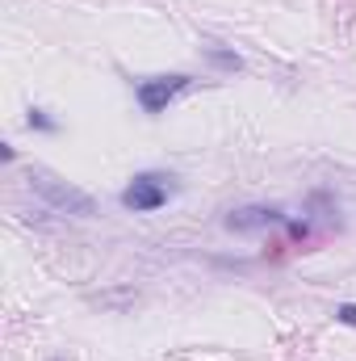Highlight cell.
Listing matches in <instances>:
<instances>
[{"label":"cell","instance_id":"9c48e42d","mask_svg":"<svg viewBox=\"0 0 356 361\" xmlns=\"http://www.w3.org/2000/svg\"><path fill=\"white\" fill-rule=\"evenodd\" d=\"M0 160H4V164H13V160H17V147H13V143H4V147H0Z\"/></svg>","mask_w":356,"mask_h":361},{"label":"cell","instance_id":"6da1fadb","mask_svg":"<svg viewBox=\"0 0 356 361\" xmlns=\"http://www.w3.org/2000/svg\"><path fill=\"white\" fill-rule=\"evenodd\" d=\"M30 189H34L51 210H59V214H76V219H92V214H96V202H92L84 189H76V185H68V180L51 177V173H42V169L30 173Z\"/></svg>","mask_w":356,"mask_h":361},{"label":"cell","instance_id":"3957f363","mask_svg":"<svg viewBox=\"0 0 356 361\" xmlns=\"http://www.w3.org/2000/svg\"><path fill=\"white\" fill-rule=\"evenodd\" d=\"M184 89H189V76H184V72H172V76L139 80V85H134V97H139V105H143L147 114H164V109H168V101L180 97Z\"/></svg>","mask_w":356,"mask_h":361},{"label":"cell","instance_id":"5b68a950","mask_svg":"<svg viewBox=\"0 0 356 361\" xmlns=\"http://www.w3.org/2000/svg\"><path fill=\"white\" fill-rule=\"evenodd\" d=\"M205 59H210L214 68H222V72H239V68H243V59H239L235 51H222V47H205Z\"/></svg>","mask_w":356,"mask_h":361},{"label":"cell","instance_id":"ba28073f","mask_svg":"<svg viewBox=\"0 0 356 361\" xmlns=\"http://www.w3.org/2000/svg\"><path fill=\"white\" fill-rule=\"evenodd\" d=\"M289 235H293V240H306V235H310V227H306V223H289Z\"/></svg>","mask_w":356,"mask_h":361},{"label":"cell","instance_id":"8992f818","mask_svg":"<svg viewBox=\"0 0 356 361\" xmlns=\"http://www.w3.org/2000/svg\"><path fill=\"white\" fill-rule=\"evenodd\" d=\"M25 126H30V130H42V135H55V130H59V122H55V118H51L46 109H30Z\"/></svg>","mask_w":356,"mask_h":361},{"label":"cell","instance_id":"7a4b0ae2","mask_svg":"<svg viewBox=\"0 0 356 361\" xmlns=\"http://www.w3.org/2000/svg\"><path fill=\"white\" fill-rule=\"evenodd\" d=\"M164 180L168 177H160V173H139V177L122 189V206L134 210V214H151V210L168 206V185Z\"/></svg>","mask_w":356,"mask_h":361},{"label":"cell","instance_id":"52a82bcc","mask_svg":"<svg viewBox=\"0 0 356 361\" xmlns=\"http://www.w3.org/2000/svg\"><path fill=\"white\" fill-rule=\"evenodd\" d=\"M336 319L348 324V328H356V302H340V307H336Z\"/></svg>","mask_w":356,"mask_h":361},{"label":"cell","instance_id":"30bf717a","mask_svg":"<svg viewBox=\"0 0 356 361\" xmlns=\"http://www.w3.org/2000/svg\"><path fill=\"white\" fill-rule=\"evenodd\" d=\"M51 361H68V357H51Z\"/></svg>","mask_w":356,"mask_h":361},{"label":"cell","instance_id":"277c9868","mask_svg":"<svg viewBox=\"0 0 356 361\" xmlns=\"http://www.w3.org/2000/svg\"><path fill=\"white\" fill-rule=\"evenodd\" d=\"M227 231H265V227H272V223H285V214L281 210H272V206H239V210H231L227 219Z\"/></svg>","mask_w":356,"mask_h":361}]
</instances>
